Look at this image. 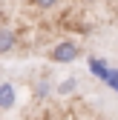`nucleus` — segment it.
<instances>
[{
	"label": "nucleus",
	"instance_id": "obj_5",
	"mask_svg": "<svg viewBox=\"0 0 118 120\" xmlns=\"http://www.w3.org/2000/svg\"><path fill=\"white\" fill-rule=\"evenodd\" d=\"M32 3H35L40 11H49V9H55L58 3H61V0H32Z\"/></svg>",
	"mask_w": 118,
	"mask_h": 120
},
{
	"label": "nucleus",
	"instance_id": "obj_1",
	"mask_svg": "<svg viewBox=\"0 0 118 120\" xmlns=\"http://www.w3.org/2000/svg\"><path fill=\"white\" fill-rule=\"evenodd\" d=\"M78 54H81V46L75 40H61V43H55V49L49 52V57L55 63H72V60H78Z\"/></svg>",
	"mask_w": 118,
	"mask_h": 120
},
{
	"label": "nucleus",
	"instance_id": "obj_2",
	"mask_svg": "<svg viewBox=\"0 0 118 120\" xmlns=\"http://www.w3.org/2000/svg\"><path fill=\"white\" fill-rule=\"evenodd\" d=\"M17 49V32L9 26H0V54H9Z\"/></svg>",
	"mask_w": 118,
	"mask_h": 120
},
{
	"label": "nucleus",
	"instance_id": "obj_4",
	"mask_svg": "<svg viewBox=\"0 0 118 120\" xmlns=\"http://www.w3.org/2000/svg\"><path fill=\"white\" fill-rule=\"evenodd\" d=\"M78 86V80L75 77H69V80H63L61 86H58V94H72V89Z\"/></svg>",
	"mask_w": 118,
	"mask_h": 120
},
{
	"label": "nucleus",
	"instance_id": "obj_6",
	"mask_svg": "<svg viewBox=\"0 0 118 120\" xmlns=\"http://www.w3.org/2000/svg\"><path fill=\"white\" fill-rule=\"evenodd\" d=\"M0 26H3V11H0Z\"/></svg>",
	"mask_w": 118,
	"mask_h": 120
},
{
	"label": "nucleus",
	"instance_id": "obj_3",
	"mask_svg": "<svg viewBox=\"0 0 118 120\" xmlns=\"http://www.w3.org/2000/svg\"><path fill=\"white\" fill-rule=\"evenodd\" d=\"M12 103H14V86L12 83H3V86H0V106H12Z\"/></svg>",
	"mask_w": 118,
	"mask_h": 120
}]
</instances>
